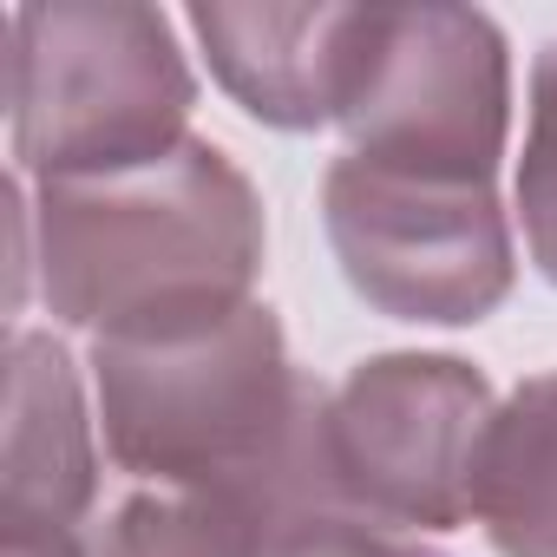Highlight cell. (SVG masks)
<instances>
[{"instance_id":"obj_1","label":"cell","mask_w":557,"mask_h":557,"mask_svg":"<svg viewBox=\"0 0 557 557\" xmlns=\"http://www.w3.org/2000/svg\"><path fill=\"white\" fill-rule=\"evenodd\" d=\"M21 262H34L47 315L79 335H138L256 302L262 197L210 138L86 177L8 184Z\"/></svg>"},{"instance_id":"obj_2","label":"cell","mask_w":557,"mask_h":557,"mask_svg":"<svg viewBox=\"0 0 557 557\" xmlns=\"http://www.w3.org/2000/svg\"><path fill=\"white\" fill-rule=\"evenodd\" d=\"M99 433L138 485L236 492L283 524L329 505L322 485V387L296 368L269 302L138 335H99L92 355Z\"/></svg>"},{"instance_id":"obj_3","label":"cell","mask_w":557,"mask_h":557,"mask_svg":"<svg viewBox=\"0 0 557 557\" xmlns=\"http://www.w3.org/2000/svg\"><path fill=\"white\" fill-rule=\"evenodd\" d=\"M197 73L171 14L138 0H34L8 14L14 177H86L177 151Z\"/></svg>"},{"instance_id":"obj_4","label":"cell","mask_w":557,"mask_h":557,"mask_svg":"<svg viewBox=\"0 0 557 557\" xmlns=\"http://www.w3.org/2000/svg\"><path fill=\"white\" fill-rule=\"evenodd\" d=\"M498 400L459 355H368L322 400V485L329 505L440 537L472 518L479 446Z\"/></svg>"},{"instance_id":"obj_5","label":"cell","mask_w":557,"mask_h":557,"mask_svg":"<svg viewBox=\"0 0 557 557\" xmlns=\"http://www.w3.org/2000/svg\"><path fill=\"white\" fill-rule=\"evenodd\" d=\"M322 230L348 289L387 322L472 329L518 283L498 184L387 171L342 151L322 177Z\"/></svg>"},{"instance_id":"obj_6","label":"cell","mask_w":557,"mask_h":557,"mask_svg":"<svg viewBox=\"0 0 557 557\" xmlns=\"http://www.w3.org/2000/svg\"><path fill=\"white\" fill-rule=\"evenodd\" d=\"M342 138L361 164L498 184L511 138L505 27L479 8H368Z\"/></svg>"},{"instance_id":"obj_7","label":"cell","mask_w":557,"mask_h":557,"mask_svg":"<svg viewBox=\"0 0 557 557\" xmlns=\"http://www.w3.org/2000/svg\"><path fill=\"white\" fill-rule=\"evenodd\" d=\"M184 27L210 60V79L269 132L342 125L368 8H190Z\"/></svg>"},{"instance_id":"obj_8","label":"cell","mask_w":557,"mask_h":557,"mask_svg":"<svg viewBox=\"0 0 557 557\" xmlns=\"http://www.w3.org/2000/svg\"><path fill=\"white\" fill-rule=\"evenodd\" d=\"M79 368L60 335H8V446H0V524L79 531L99 505V446Z\"/></svg>"},{"instance_id":"obj_9","label":"cell","mask_w":557,"mask_h":557,"mask_svg":"<svg viewBox=\"0 0 557 557\" xmlns=\"http://www.w3.org/2000/svg\"><path fill=\"white\" fill-rule=\"evenodd\" d=\"M472 518L498 557H557V368L511 387L472 479Z\"/></svg>"},{"instance_id":"obj_10","label":"cell","mask_w":557,"mask_h":557,"mask_svg":"<svg viewBox=\"0 0 557 557\" xmlns=\"http://www.w3.org/2000/svg\"><path fill=\"white\" fill-rule=\"evenodd\" d=\"M275 531L283 518L236 492L132 485L106 511L92 557H269Z\"/></svg>"},{"instance_id":"obj_11","label":"cell","mask_w":557,"mask_h":557,"mask_svg":"<svg viewBox=\"0 0 557 557\" xmlns=\"http://www.w3.org/2000/svg\"><path fill=\"white\" fill-rule=\"evenodd\" d=\"M524 256L557 289V40L531 60V112H524V158L511 177Z\"/></svg>"},{"instance_id":"obj_12","label":"cell","mask_w":557,"mask_h":557,"mask_svg":"<svg viewBox=\"0 0 557 557\" xmlns=\"http://www.w3.org/2000/svg\"><path fill=\"white\" fill-rule=\"evenodd\" d=\"M269 557H453L413 531H394V524H374V518H355L342 505H315L302 511L296 524L275 531Z\"/></svg>"},{"instance_id":"obj_13","label":"cell","mask_w":557,"mask_h":557,"mask_svg":"<svg viewBox=\"0 0 557 557\" xmlns=\"http://www.w3.org/2000/svg\"><path fill=\"white\" fill-rule=\"evenodd\" d=\"M0 557H92L79 531H40V524H0Z\"/></svg>"}]
</instances>
